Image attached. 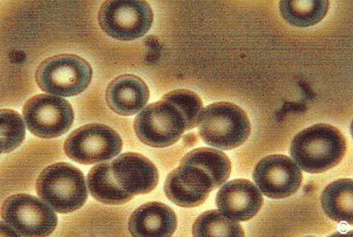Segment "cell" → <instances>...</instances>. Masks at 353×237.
<instances>
[{
    "mask_svg": "<svg viewBox=\"0 0 353 237\" xmlns=\"http://www.w3.org/2000/svg\"><path fill=\"white\" fill-rule=\"evenodd\" d=\"M346 151L347 141L339 127L318 123L296 134L290 154L303 171L319 174L339 166Z\"/></svg>",
    "mask_w": 353,
    "mask_h": 237,
    "instance_id": "cell-1",
    "label": "cell"
},
{
    "mask_svg": "<svg viewBox=\"0 0 353 237\" xmlns=\"http://www.w3.org/2000/svg\"><path fill=\"white\" fill-rule=\"evenodd\" d=\"M200 138L211 147L232 150L248 140L250 121L243 108L231 102H216L202 110L197 123Z\"/></svg>",
    "mask_w": 353,
    "mask_h": 237,
    "instance_id": "cell-2",
    "label": "cell"
},
{
    "mask_svg": "<svg viewBox=\"0 0 353 237\" xmlns=\"http://www.w3.org/2000/svg\"><path fill=\"white\" fill-rule=\"evenodd\" d=\"M36 189L41 200L62 214L80 209L88 199L84 174L69 163H57L43 169Z\"/></svg>",
    "mask_w": 353,
    "mask_h": 237,
    "instance_id": "cell-3",
    "label": "cell"
},
{
    "mask_svg": "<svg viewBox=\"0 0 353 237\" xmlns=\"http://www.w3.org/2000/svg\"><path fill=\"white\" fill-rule=\"evenodd\" d=\"M92 68L81 56L62 54L46 59L36 73L41 90L60 97H72L84 92L92 80Z\"/></svg>",
    "mask_w": 353,
    "mask_h": 237,
    "instance_id": "cell-4",
    "label": "cell"
},
{
    "mask_svg": "<svg viewBox=\"0 0 353 237\" xmlns=\"http://www.w3.org/2000/svg\"><path fill=\"white\" fill-rule=\"evenodd\" d=\"M98 21L110 38L134 41L149 32L154 23V12L147 1L110 0L102 3Z\"/></svg>",
    "mask_w": 353,
    "mask_h": 237,
    "instance_id": "cell-5",
    "label": "cell"
},
{
    "mask_svg": "<svg viewBox=\"0 0 353 237\" xmlns=\"http://www.w3.org/2000/svg\"><path fill=\"white\" fill-rule=\"evenodd\" d=\"M1 218L19 236H48L58 224L53 208L28 194L8 197L2 204Z\"/></svg>",
    "mask_w": 353,
    "mask_h": 237,
    "instance_id": "cell-6",
    "label": "cell"
},
{
    "mask_svg": "<svg viewBox=\"0 0 353 237\" xmlns=\"http://www.w3.org/2000/svg\"><path fill=\"white\" fill-rule=\"evenodd\" d=\"M134 127L141 143L152 147H167L178 143L186 132V119L176 106L161 100L141 110Z\"/></svg>",
    "mask_w": 353,
    "mask_h": 237,
    "instance_id": "cell-7",
    "label": "cell"
},
{
    "mask_svg": "<svg viewBox=\"0 0 353 237\" xmlns=\"http://www.w3.org/2000/svg\"><path fill=\"white\" fill-rule=\"evenodd\" d=\"M123 140L110 126L90 123L74 130L65 141V153L74 162L93 165L105 162L123 151Z\"/></svg>",
    "mask_w": 353,
    "mask_h": 237,
    "instance_id": "cell-8",
    "label": "cell"
},
{
    "mask_svg": "<svg viewBox=\"0 0 353 237\" xmlns=\"http://www.w3.org/2000/svg\"><path fill=\"white\" fill-rule=\"evenodd\" d=\"M28 130L41 138H54L69 132L74 123V110L69 101L56 95L39 94L23 106Z\"/></svg>",
    "mask_w": 353,
    "mask_h": 237,
    "instance_id": "cell-9",
    "label": "cell"
},
{
    "mask_svg": "<svg viewBox=\"0 0 353 237\" xmlns=\"http://www.w3.org/2000/svg\"><path fill=\"white\" fill-rule=\"evenodd\" d=\"M252 177L261 192L272 199L295 194L303 180L300 167L284 154H272L259 161Z\"/></svg>",
    "mask_w": 353,
    "mask_h": 237,
    "instance_id": "cell-10",
    "label": "cell"
},
{
    "mask_svg": "<svg viewBox=\"0 0 353 237\" xmlns=\"http://www.w3.org/2000/svg\"><path fill=\"white\" fill-rule=\"evenodd\" d=\"M215 189L214 181L201 167L180 165L165 179V196L180 207L202 205Z\"/></svg>",
    "mask_w": 353,
    "mask_h": 237,
    "instance_id": "cell-11",
    "label": "cell"
},
{
    "mask_svg": "<svg viewBox=\"0 0 353 237\" xmlns=\"http://www.w3.org/2000/svg\"><path fill=\"white\" fill-rule=\"evenodd\" d=\"M111 171L117 185L134 196L152 192L160 179L156 165L137 153H125L117 156L111 163Z\"/></svg>",
    "mask_w": 353,
    "mask_h": 237,
    "instance_id": "cell-12",
    "label": "cell"
},
{
    "mask_svg": "<svg viewBox=\"0 0 353 237\" xmlns=\"http://www.w3.org/2000/svg\"><path fill=\"white\" fill-rule=\"evenodd\" d=\"M263 204L259 187L250 180L237 179L224 183L216 195L218 211L234 221L254 218Z\"/></svg>",
    "mask_w": 353,
    "mask_h": 237,
    "instance_id": "cell-13",
    "label": "cell"
},
{
    "mask_svg": "<svg viewBox=\"0 0 353 237\" xmlns=\"http://www.w3.org/2000/svg\"><path fill=\"white\" fill-rule=\"evenodd\" d=\"M150 99V89L141 78L124 74L115 78L106 90V102L112 112L132 116L141 112Z\"/></svg>",
    "mask_w": 353,
    "mask_h": 237,
    "instance_id": "cell-14",
    "label": "cell"
},
{
    "mask_svg": "<svg viewBox=\"0 0 353 237\" xmlns=\"http://www.w3.org/2000/svg\"><path fill=\"white\" fill-rule=\"evenodd\" d=\"M176 225L175 211L161 202H150L139 206L128 221L130 234L137 237L172 236Z\"/></svg>",
    "mask_w": 353,
    "mask_h": 237,
    "instance_id": "cell-15",
    "label": "cell"
},
{
    "mask_svg": "<svg viewBox=\"0 0 353 237\" xmlns=\"http://www.w3.org/2000/svg\"><path fill=\"white\" fill-rule=\"evenodd\" d=\"M322 208L336 223L353 224V182L340 179L326 186L321 196Z\"/></svg>",
    "mask_w": 353,
    "mask_h": 237,
    "instance_id": "cell-16",
    "label": "cell"
},
{
    "mask_svg": "<svg viewBox=\"0 0 353 237\" xmlns=\"http://www.w3.org/2000/svg\"><path fill=\"white\" fill-rule=\"evenodd\" d=\"M88 189L94 199L108 205H121L134 198V195L128 194L115 182L111 163H102L90 169Z\"/></svg>",
    "mask_w": 353,
    "mask_h": 237,
    "instance_id": "cell-17",
    "label": "cell"
},
{
    "mask_svg": "<svg viewBox=\"0 0 353 237\" xmlns=\"http://www.w3.org/2000/svg\"><path fill=\"white\" fill-rule=\"evenodd\" d=\"M329 2L326 0H289L280 2L283 19L297 28H308L319 23L326 17Z\"/></svg>",
    "mask_w": 353,
    "mask_h": 237,
    "instance_id": "cell-18",
    "label": "cell"
},
{
    "mask_svg": "<svg viewBox=\"0 0 353 237\" xmlns=\"http://www.w3.org/2000/svg\"><path fill=\"white\" fill-rule=\"evenodd\" d=\"M180 165L201 167L212 177L215 188L228 181L231 173L230 158L223 152L210 147L193 150L181 160Z\"/></svg>",
    "mask_w": 353,
    "mask_h": 237,
    "instance_id": "cell-19",
    "label": "cell"
},
{
    "mask_svg": "<svg viewBox=\"0 0 353 237\" xmlns=\"http://www.w3.org/2000/svg\"><path fill=\"white\" fill-rule=\"evenodd\" d=\"M192 234L197 237H241L245 230L237 221L231 220L217 210L202 213L193 224Z\"/></svg>",
    "mask_w": 353,
    "mask_h": 237,
    "instance_id": "cell-20",
    "label": "cell"
},
{
    "mask_svg": "<svg viewBox=\"0 0 353 237\" xmlns=\"http://www.w3.org/2000/svg\"><path fill=\"white\" fill-rule=\"evenodd\" d=\"M1 153H12L23 143L26 138V125L19 113L12 110L0 112Z\"/></svg>",
    "mask_w": 353,
    "mask_h": 237,
    "instance_id": "cell-21",
    "label": "cell"
},
{
    "mask_svg": "<svg viewBox=\"0 0 353 237\" xmlns=\"http://www.w3.org/2000/svg\"><path fill=\"white\" fill-rule=\"evenodd\" d=\"M162 100L174 104L186 119V130L197 126L198 118L203 110V102L197 93L186 89L174 90L163 95Z\"/></svg>",
    "mask_w": 353,
    "mask_h": 237,
    "instance_id": "cell-22",
    "label": "cell"
}]
</instances>
